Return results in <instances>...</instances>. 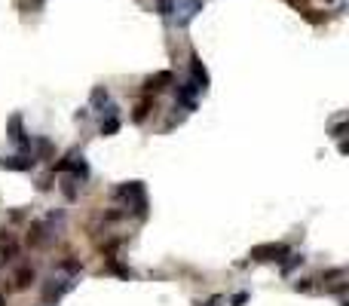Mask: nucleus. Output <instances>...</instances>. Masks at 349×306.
<instances>
[{"label": "nucleus", "instance_id": "obj_1", "mask_svg": "<svg viewBox=\"0 0 349 306\" xmlns=\"http://www.w3.org/2000/svg\"><path fill=\"white\" fill-rule=\"evenodd\" d=\"M285 254H288L285 245H257V248L251 251L254 260H282Z\"/></svg>", "mask_w": 349, "mask_h": 306}, {"label": "nucleus", "instance_id": "obj_2", "mask_svg": "<svg viewBox=\"0 0 349 306\" xmlns=\"http://www.w3.org/2000/svg\"><path fill=\"white\" fill-rule=\"evenodd\" d=\"M163 83H172V73H169V70H163V73H157V76H150V80H147V89H166Z\"/></svg>", "mask_w": 349, "mask_h": 306}, {"label": "nucleus", "instance_id": "obj_3", "mask_svg": "<svg viewBox=\"0 0 349 306\" xmlns=\"http://www.w3.org/2000/svg\"><path fill=\"white\" fill-rule=\"evenodd\" d=\"M190 61H193V80H196V83H202V86H205V83H208V73H205V67L199 64V58H196V55H193Z\"/></svg>", "mask_w": 349, "mask_h": 306}, {"label": "nucleus", "instance_id": "obj_4", "mask_svg": "<svg viewBox=\"0 0 349 306\" xmlns=\"http://www.w3.org/2000/svg\"><path fill=\"white\" fill-rule=\"evenodd\" d=\"M31 166H34V160H25V163H19V157L0 160V169H31Z\"/></svg>", "mask_w": 349, "mask_h": 306}, {"label": "nucleus", "instance_id": "obj_5", "mask_svg": "<svg viewBox=\"0 0 349 306\" xmlns=\"http://www.w3.org/2000/svg\"><path fill=\"white\" fill-rule=\"evenodd\" d=\"M10 132H13V135H10L13 141L25 144V135H22V120H19V117H13V120H10Z\"/></svg>", "mask_w": 349, "mask_h": 306}, {"label": "nucleus", "instance_id": "obj_6", "mask_svg": "<svg viewBox=\"0 0 349 306\" xmlns=\"http://www.w3.org/2000/svg\"><path fill=\"white\" fill-rule=\"evenodd\" d=\"M116 129H120V120H116V117H113V113H110V117H107V120L101 123V135H113Z\"/></svg>", "mask_w": 349, "mask_h": 306}, {"label": "nucleus", "instance_id": "obj_7", "mask_svg": "<svg viewBox=\"0 0 349 306\" xmlns=\"http://www.w3.org/2000/svg\"><path fill=\"white\" fill-rule=\"evenodd\" d=\"M31 282H34V270H28V266H25V270L16 276V285H19V288H28Z\"/></svg>", "mask_w": 349, "mask_h": 306}, {"label": "nucleus", "instance_id": "obj_8", "mask_svg": "<svg viewBox=\"0 0 349 306\" xmlns=\"http://www.w3.org/2000/svg\"><path fill=\"white\" fill-rule=\"evenodd\" d=\"M107 101H110V95H107V89H95V92H92V104H95V107H104Z\"/></svg>", "mask_w": 349, "mask_h": 306}, {"label": "nucleus", "instance_id": "obj_9", "mask_svg": "<svg viewBox=\"0 0 349 306\" xmlns=\"http://www.w3.org/2000/svg\"><path fill=\"white\" fill-rule=\"evenodd\" d=\"M13 254H16V242H10V245H4V248H0V260H13Z\"/></svg>", "mask_w": 349, "mask_h": 306}, {"label": "nucleus", "instance_id": "obj_10", "mask_svg": "<svg viewBox=\"0 0 349 306\" xmlns=\"http://www.w3.org/2000/svg\"><path fill=\"white\" fill-rule=\"evenodd\" d=\"M172 10H175V4H169V0L160 4V16H172Z\"/></svg>", "mask_w": 349, "mask_h": 306}, {"label": "nucleus", "instance_id": "obj_11", "mask_svg": "<svg viewBox=\"0 0 349 306\" xmlns=\"http://www.w3.org/2000/svg\"><path fill=\"white\" fill-rule=\"evenodd\" d=\"M144 113H147V104H141V107H138V110H135V120H138V123H141V120H144Z\"/></svg>", "mask_w": 349, "mask_h": 306}, {"label": "nucleus", "instance_id": "obj_12", "mask_svg": "<svg viewBox=\"0 0 349 306\" xmlns=\"http://www.w3.org/2000/svg\"><path fill=\"white\" fill-rule=\"evenodd\" d=\"M0 306H4V297H0Z\"/></svg>", "mask_w": 349, "mask_h": 306}, {"label": "nucleus", "instance_id": "obj_13", "mask_svg": "<svg viewBox=\"0 0 349 306\" xmlns=\"http://www.w3.org/2000/svg\"><path fill=\"white\" fill-rule=\"evenodd\" d=\"M37 4H43V0H37Z\"/></svg>", "mask_w": 349, "mask_h": 306}]
</instances>
